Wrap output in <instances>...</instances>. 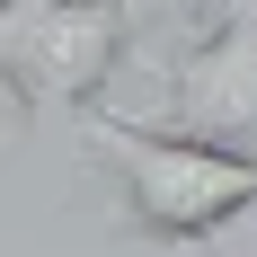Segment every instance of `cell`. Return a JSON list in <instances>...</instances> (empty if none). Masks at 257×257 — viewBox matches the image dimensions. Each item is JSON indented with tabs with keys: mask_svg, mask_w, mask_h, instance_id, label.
Wrapping results in <instances>:
<instances>
[{
	"mask_svg": "<svg viewBox=\"0 0 257 257\" xmlns=\"http://www.w3.org/2000/svg\"><path fill=\"white\" fill-rule=\"evenodd\" d=\"M80 142L115 178V231L124 239L195 248V239H213V231L257 213V151L160 133V124H124V115H80Z\"/></svg>",
	"mask_w": 257,
	"mask_h": 257,
	"instance_id": "cell-1",
	"label": "cell"
},
{
	"mask_svg": "<svg viewBox=\"0 0 257 257\" xmlns=\"http://www.w3.org/2000/svg\"><path fill=\"white\" fill-rule=\"evenodd\" d=\"M133 36L124 0H0V71L27 115H89Z\"/></svg>",
	"mask_w": 257,
	"mask_h": 257,
	"instance_id": "cell-2",
	"label": "cell"
},
{
	"mask_svg": "<svg viewBox=\"0 0 257 257\" xmlns=\"http://www.w3.org/2000/svg\"><path fill=\"white\" fill-rule=\"evenodd\" d=\"M160 115H169V133L257 151V0H231V18L204 27V36L169 62Z\"/></svg>",
	"mask_w": 257,
	"mask_h": 257,
	"instance_id": "cell-3",
	"label": "cell"
}]
</instances>
